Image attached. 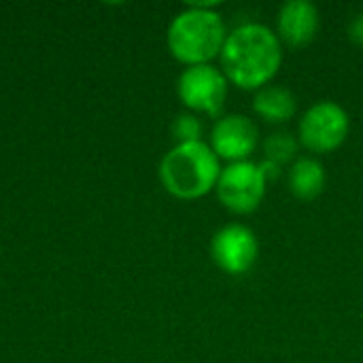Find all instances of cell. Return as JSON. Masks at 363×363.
Wrapping results in <instances>:
<instances>
[{"label": "cell", "instance_id": "7a4b0ae2", "mask_svg": "<svg viewBox=\"0 0 363 363\" xmlns=\"http://www.w3.org/2000/svg\"><path fill=\"white\" fill-rule=\"evenodd\" d=\"M225 38V23L215 2H191L168 26V49L187 66L208 64L221 55Z\"/></svg>", "mask_w": 363, "mask_h": 363}, {"label": "cell", "instance_id": "9a60e30c", "mask_svg": "<svg viewBox=\"0 0 363 363\" xmlns=\"http://www.w3.org/2000/svg\"><path fill=\"white\" fill-rule=\"evenodd\" d=\"M259 168H262V172H264V177L268 179V181H272V179H277L279 174H281V166H277V164H272V162H262L259 164Z\"/></svg>", "mask_w": 363, "mask_h": 363}, {"label": "cell", "instance_id": "ba28073f", "mask_svg": "<svg viewBox=\"0 0 363 363\" xmlns=\"http://www.w3.org/2000/svg\"><path fill=\"white\" fill-rule=\"evenodd\" d=\"M257 147V128L245 115H225L217 119L211 134V149L217 157L232 164L247 162Z\"/></svg>", "mask_w": 363, "mask_h": 363}, {"label": "cell", "instance_id": "8992f818", "mask_svg": "<svg viewBox=\"0 0 363 363\" xmlns=\"http://www.w3.org/2000/svg\"><path fill=\"white\" fill-rule=\"evenodd\" d=\"M177 91L187 108L215 117L225 104L228 79L223 70L213 68L211 64L187 66L179 77Z\"/></svg>", "mask_w": 363, "mask_h": 363}, {"label": "cell", "instance_id": "5b68a950", "mask_svg": "<svg viewBox=\"0 0 363 363\" xmlns=\"http://www.w3.org/2000/svg\"><path fill=\"white\" fill-rule=\"evenodd\" d=\"M266 183L268 179L264 177L259 164L247 160L223 168L215 189L228 211L236 215H249L262 204L266 196Z\"/></svg>", "mask_w": 363, "mask_h": 363}, {"label": "cell", "instance_id": "8fae6325", "mask_svg": "<svg viewBox=\"0 0 363 363\" xmlns=\"http://www.w3.org/2000/svg\"><path fill=\"white\" fill-rule=\"evenodd\" d=\"M325 187V170L313 157H300L289 168V191L304 202L321 196Z\"/></svg>", "mask_w": 363, "mask_h": 363}, {"label": "cell", "instance_id": "6da1fadb", "mask_svg": "<svg viewBox=\"0 0 363 363\" xmlns=\"http://www.w3.org/2000/svg\"><path fill=\"white\" fill-rule=\"evenodd\" d=\"M283 51L279 36L262 23L232 30L221 49L223 74L240 89H262L279 72Z\"/></svg>", "mask_w": 363, "mask_h": 363}, {"label": "cell", "instance_id": "7c38bea8", "mask_svg": "<svg viewBox=\"0 0 363 363\" xmlns=\"http://www.w3.org/2000/svg\"><path fill=\"white\" fill-rule=\"evenodd\" d=\"M264 151H266V160L283 166L287 162L294 160V155L298 153V143L289 132H274L266 138L264 143Z\"/></svg>", "mask_w": 363, "mask_h": 363}, {"label": "cell", "instance_id": "9c48e42d", "mask_svg": "<svg viewBox=\"0 0 363 363\" xmlns=\"http://www.w3.org/2000/svg\"><path fill=\"white\" fill-rule=\"evenodd\" d=\"M279 38L289 47H306L319 32V9L308 0H287L277 17Z\"/></svg>", "mask_w": 363, "mask_h": 363}, {"label": "cell", "instance_id": "3957f363", "mask_svg": "<svg viewBox=\"0 0 363 363\" xmlns=\"http://www.w3.org/2000/svg\"><path fill=\"white\" fill-rule=\"evenodd\" d=\"M221 174L219 157L211 145L185 143L172 147L160 164V181L168 194L181 200H196L217 187Z\"/></svg>", "mask_w": 363, "mask_h": 363}, {"label": "cell", "instance_id": "277c9868", "mask_svg": "<svg viewBox=\"0 0 363 363\" xmlns=\"http://www.w3.org/2000/svg\"><path fill=\"white\" fill-rule=\"evenodd\" d=\"M349 125V115L340 104L321 100L302 115L298 136L308 151L330 153L347 140Z\"/></svg>", "mask_w": 363, "mask_h": 363}, {"label": "cell", "instance_id": "5bb4252c", "mask_svg": "<svg viewBox=\"0 0 363 363\" xmlns=\"http://www.w3.org/2000/svg\"><path fill=\"white\" fill-rule=\"evenodd\" d=\"M349 38L363 47V11L349 21Z\"/></svg>", "mask_w": 363, "mask_h": 363}, {"label": "cell", "instance_id": "4fadbf2b", "mask_svg": "<svg viewBox=\"0 0 363 363\" xmlns=\"http://www.w3.org/2000/svg\"><path fill=\"white\" fill-rule=\"evenodd\" d=\"M172 136L177 145L185 143H198L202 136V123L196 115H179L172 121Z\"/></svg>", "mask_w": 363, "mask_h": 363}, {"label": "cell", "instance_id": "30bf717a", "mask_svg": "<svg viewBox=\"0 0 363 363\" xmlns=\"http://www.w3.org/2000/svg\"><path fill=\"white\" fill-rule=\"evenodd\" d=\"M255 113L270 123H285L296 115V96L283 85H266L253 98Z\"/></svg>", "mask_w": 363, "mask_h": 363}, {"label": "cell", "instance_id": "52a82bcc", "mask_svg": "<svg viewBox=\"0 0 363 363\" xmlns=\"http://www.w3.org/2000/svg\"><path fill=\"white\" fill-rule=\"evenodd\" d=\"M257 253H259V245L255 234L238 223L221 228L211 240L213 262L232 277L247 274L257 262Z\"/></svg>", "mask_w": 363, "mask_h": 363}]
</instances>
